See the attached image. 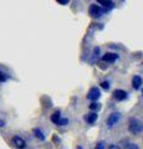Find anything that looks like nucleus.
<instances>
[{"instance_id":"nucleus-2","label":"nucleus","mask_w":143,"mask_h":149,"mask_svg":"<svg viewBox=\"0 0 143 149\" xmlns=\"http://www.w3.org/2000/svg\"><path fill=\"white\" fill-rule=\"evenodd\" d=\"M119 119H121V114L119 113H117V112H114V113H112V114H110V117L107 118V127H110V128H112V127H114L118 122H119Z\"/></svg>"},{"instance_id":"nucleus-6","label":"nucleus","mask_w":143,"mask_h":149,"mask_svg":"<svg viewBox=\"0 0 143 149\" xmlns=\"http://www.w3.org/2000/svg\"><path fill=\"white\" fill-rule=\"evenodd\" d=\"M113 98L116 101H124L127 98V92L123 90H114L113 91Z\"/></svg>"},{"instance_id":"nucleus-8","label":"nucleus","mask_w":143,"mask_h":149,"mask_svg":"<svg viewBox=\"0 0 143 149\" xmlns=\"http://www.w3.org/2000/svg\"><path fill=\"white\" fill-rule=\"evenodd\" d=\"M97 113H96V112H91V113H89L85 117V120L87 123H90V124H93L95 122H96V119H97Z\"/></svg>"},{"instance_id":"nucleus-10","label":"nucleus","mask_w":143,"mask_h":149,"mask_svg":"<svg viewBox=\"0 0 143 149\" xmlns=\"http://www.w3.org/2000/svg\"><path fill=\"white\" fill-rule=\"evenodd\" d=\"M61 119H62V118H61V114H60L59 111L51 114V122H52V123H55V124L59 125V123H60V120H61Z\"/></svg>"},{"instance_id":"nucleus-1","label":"nucleus","mask_w":143,"mask_h":149,"mask_svg":"<svg viewBox=\"0 0 143 149\" xmlns=\"http://www.w3.org/2000/svg\"><path fill=\"white\" fill-rule=\"evenodd\" d=\"M128 129L133 134H138L143 132V116H141V117H132L130 119Z\"/></svg>"},{"instance_id":"nucleus-7","label":"nucleus","mask_w":143,"mask_h":149,"mask_svg":"<svg viewBox=\"0 0 143 149\" xmlns=\"http://www.w3.org/2000/svg\"><path fill=\"white\" fill-rule=\"evenodd\" d=\"M117 58H118V55L112 54V52H107L106 55H103V57H102L105 62H114Z\"/></svg>"},{"instance_id":"nucleus-11","label":"nucleus","mask_w":143,"mask_h":149,"mask_svg":"<svg viewBox=\"0 0 143 149\" xmlns=\"http://www.w3.org/2000/svg\"><path fill=\"white\" fill-rule=\"evenodd\" d=\"M34 134H35V137H36V138H39V139H40V141H45V136H44L43 132H41L39 128H35V129H34Z\"/></svg>"},{"instance_id":"nucleus-14","label":"nucleus","mask_w":143,"mask_h":149,"mask_svg":"<svg viewBox=\"0 0 143 149\" xmlns=\"http://www.w3.org/2000/svg\"><path fill=\"white\" fill-rule=\"evenodd\" d=\"M101 108V104L100 103H96V102H93V103L90 104V109L91 111H98Z\"/></svg>"},{"instance_id":"nucleus-13","label":"nucleus","mask_w":143,"mask_h":149,"mask_svg":"<svg viewBox=\"0 0 143 149\" xmlns=\"http://www.w3.org/2000/svg\"><path fill=\"white\" fill-rule=\"evenodd\" d=\"M124 149H140V147H138L136 143H127L126 146H124Z\"/></svg>"},{"instance_id":"nucleus-21","label":"nucleus","mask_w":143,"mask_h":149,"mask_svg":"<svg viewBox=\"0 0 143 149\" xmlns=\"http://www.w3.org/2000/svg\"><path fill=\"white\" fill-rule=\"evenodd\" d=\"M3 125H4V122L3 120H0V127H3Z\"/></svg>"},{"instance_id":"nucleus-4","label":"nucleus","mask_w":143,"mask_h":149,"mask_svg":"<svg viewBox=\"0 0 143 149\" xmlns=\"http://www.w3.org/2000/svg\"><path fill=\"white\" fill-rule=\"evenodd\" d=\"M100 97H101V92H100V90H98L97 87H92V88H90L89 95H87V98H89L90 101L95 102V101H97Z\"/></svg>"},{"instance_id":"nucleus-19","label":"nucleus","mask_w":143,"mask_h":149,"mask_svg":"<svg viewBox=\"0 0 143 149\" xmlns=\"http://www.w3.org/2000/svg\"><path fill=\"white\" fill-rule=\"evenodd\" d=\"M59 4H62V5H66V4H68V0H57Z\"/></svg>"},{"instance_id":"nucleus-18","label":"nucleus","mask_w":143,"mask_h":149,"mask_svg":"<svg viewBox=\"0 0 143 149\" xmlns=\"http://www.w3.org/2000/svg\"><path fill=\"white\" fill-rule=\"evenodd\" d=\"M101 86H102L103 88H105V90H108V88H110V85H108V82H102V83H101Z\"/></svg>"},{"instance_id":"nucleus-17","label":"nucleus","mask_w":143,"mask_h":149,"mask_svg":"<svg viewBox=\"0 0 143 149\" xmlns=\"http://www.w3.org/2000/svg\"><path fill=\"white\" fill-rule=\"evenodd\" d=\"M95 149H105V142H100Z\"/></svg>"},{"instance_id":"nucleus-3","label":"nucleus","mask_w":143,"mask_h":149,"mask_svg":"<svg viewBox=\"0 0 143 149\" xmlns=\"http://www.w3.org/2000/svg\"><path fill=\"white\" fill-rule=\"evenodd\" d=\"M89 13L92 17H100L105 13V10H102V9H101L98 5H96V4H92L89 9Z\"/></svg>"},{"instance_id":"nucleus-5","label":"nucleus","mask_w":143,"mask_h":149,"mask_svg":"<svg viewBox=\"0 0 143 149\" xmlns=\"http://www.w3.org/2000/svg\"><path fill=\"white\" fill-rule=\"evenodd\" d=\"M11 144H13V146L15 147L16 149H24L25 146H26V142H25L21 137L15 136V137H13V139H11Z\"/></svg>"},{"instance_id":"nucleus-16","label":"nucleus","mask_w":143,"mask_h":149,"mask_svg":"<svg viewBox=\"0 0 143 149\" xmlns=\"http://www.w3.org/2000/svg\"><path fill=\"white\" fill-rule=\"evenodd\" d=\"M67 123H68V119H67V118H62L61 120H60L59 125H66Z\"/></svg>"},{"instance_id":"nucleus-12","label":"nucleus","mask_w":143,"mask_h":149,"mask_svg":"<svg viewBox=\"0 0 143 149\" xmlns=\"http://www.w3.org/2000/svg\"><path fill=\"white\" fill-rule=\"evenodd\" d=\"M98 4L102 5L105 8H113V3L112 1H102V0H98Z\"/></svg>"},{"instance_id":"nucleus-20","label":"nucleus","mask_w":143,"mask_h":149,"mask_svg":"<svg viewBox=\"0 0 143 149\" xmlns=\"http://www.w3.org/2000/svg\"><path fill=\"white\" fill-rule=\"evenodd\" d=\"M108 149H121L118 146H116V144H112V146H110V148Z\"/></svg>"},{"instance_id":"nucleus-15","label":"nucleus","mask_w":143,"mask_h":149,"mask_svg":"<svg viewBox=\"0 0 143 149\" xmlns=\"http://www.w3.org/2000/svg\"><path fill=\"white\" fill-rule=\"evenodd\" d=\"M8 80V76L3 71H0V82H5Z\"/></svg>"},{"instance_id":"nucleus-9","label":"nucleus","mask_w":143,"mask_h":149,"mask_svg":"<svg viewBox=\"0 0 143 149\" xmlns=\"http://www.w3.org/2000/svg\"><path fill=\"white\" fill-rule=\"evenodd\" d=\"M132 85L135 90H140L142 86V77L141 76H135L132 78Z\"/></svg>"}]
</instances>
